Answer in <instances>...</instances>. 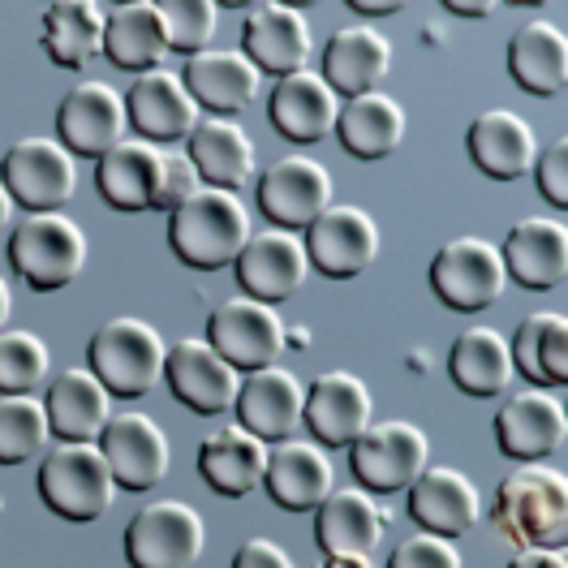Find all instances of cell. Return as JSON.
I'll return each mask as SVG.
<instances>
[{"instance_id":"cell-1","label":"cell","mask_w":568,"mask_h":568,"mask_svg":"<svg viewBox=\"0 0 568 568\" xmlns=\"http://www.w3.org/2000/svg\"><path fill=\"white\" fill-rule=\"evenodd\" d=\"M250 242L246 203L229 190L199 185L181 207L169 212V246L194 272H220L237 263Z\"/></svg>"},{"instance_id":"cell-2","label":"cell","mask_w":568,"mask_h":568,"mask_svg":"<svg viewBox=\"0 0 568 568\" xmlns=\"http://www.w3.org/2000/svg\"><path fill=\"white\" fill-rule=\"evenodd\" d=\"M496 526L521 547L568 542V483L560 469L517 465L496 491Z\"/></svg>"},{"instance_id":"cell-3","label":"cell","mask_w":568,"mask_h":568,"mask_svg":"<svg viewBox=\"0 0 568 568\" xmlns=\"http://www.w3.org/2000/svg\"><path fill=\"white\" fill-rule=\"evenodd\" d=\"M164 357L169 345L164 336L146 320L134 315H116L95 327V336L87 341V371L108 388V396H146L164 379Z\"/></svg>"},{"instance_id":"cell-4","label":"cell","mask_w":568,"mask_h":568,"mask_svg":"<svg viewBox=\"0 0 568 568\" xmlns=\"http://www.w3.org/2000/svg\"><path fill=\"white\" fill-rule=\"evenodd\" d=\"M112 469H108L100 444H57L43 453L39 465V499L48 504V513L65 517L73 526L100 521L112 508Z\"/></svg>"},{"instance_id":"cell-5","label":"cell","mask_w":568,"mask_h":568,"mask_svg":"<svg viewBox=\"0 0 568 568\" xmlns=\"http://www.w3.org/2000/svg\"><path fill=\"white\" fill-rule=\"evenodd\" d=\"M9 267L36 293H57L87 267V233L65 212L27 215L9 233Z\"/></svg>"},{"instance_id":"cell-6","label":"cell","mask_w":568,"mask_h":568,"mask_svg":"<svg viewBox=\"0 0 568 568\" xmlns=\"http://www.w3.org/2000/svg\"><path fill=\"white\" fill-rule=\"evenodd\" d=\"M349 465H354L362 491L396 496V491H409L414 478L430 465V444H426L423 426L405 423V418L371 423L349 444Z\"/></svg>"},{"instance_id":"cell-7","label":"cell","mask_w":568,"mask_h":568,"mask_svg":"<svg viewBox=\"0 0 568 568\" xmlns=\"http://www.w3.org/2000/svg\"><path fill=\"white\" fill-rule=\"evenodd\" d=\"M207 542L199 508L181 499H151L125 526V560L130 568H194Z\"/></svg>"},{"instance_id":"cell-8","label":"cell","mask_w":568,"mask_h":568,"mask_svg":"<svg viewBox=\"0 0 568 568\" xmlns=\"http://www.w3.org/2000/svg\"><path fill=\"white\" fill-rule=\"evenodd\" d=\"M504 284H508L504 258L487 237H453L430 258V288L448 311L478 315L504 297Z\"/></svg>"},{"instance_id":"cell-9","label":"cell","mask_w":568,"mask_h":568,"mask_svg":"<svg viewBox=\"0 0 568 568\" xmlns=\"http://www.w3.org/2000/svg\"><path fill=\"white\" fill-rule=\"evenodd\" d=\"M0 185L31 215L61 212L78 190V164L57 139H18L0 160Z\"/></svg>"},{"instance_id":"cell-10","label":"cell","mask_w":568,"mask_h":568,"mask_svg":"<svg viewBox=\"0 0 568 568\" xmlns=\"http://www.w3.org/2000/svg\"><path fill=\"white\" fill-rule=\"evenodd\" d=\"M207 345L224 357L237 375L276 366L284 354V320L276 306L254 297H229L220 302L207 320Z\"/></svg>"},{"instance_id":"cell-11","label":"cell","mask_w":568,"mask_h":568,"mask_svg":"<svg viewBox=\"0 0 568 568\" xmlns=\"http://www.w3.org/2000/svg\"><path fill=\"white\" fill-rule=\"evenodd\" d=\"M254 199L267 224L297 233L311 229L332 207V173L311 155H284L267 164V173L254 178Z\"/></svg>"},{"instance_id":"cell-12","label":"cell","mask_w":568,"mask_h":568,"mask_svg":"<svg viewBox=\"0 0 568 568\" xmlns=\"http://www.w3.org/2000/svg\"><path fill=\"white\" fill-rule=\"evenodd\" d=\"M95 444H100L108 469H112V483L125 487V491H155L169 478L173 448H169V435L160 430V423L151 414H139V409L112 414Z\"/></svg>"},{"instance_id":"cell-13","label":"cell","mask_w":568,"mask_h":568,"mask_svg":"<svg viewBox=\"0 0 568 568\" xmlns=\"http://www.w3.org/2000/svg\"><path fill=\"white\" fill-rule=\"evenodd\" d=\"M306 258L332 281H354L379 258V224L354 203H332L306 229Z\"/></svg>"},{"instance_id":"cell-14","label":"cell","mask_w":568,"mask_h":568,"mask_svg":"<svg viewBox=\"0 0 568 568\" xmlns=\"http://www.w3.org/2000/svg\"><path fill=\"white\" fill-rule=\"evenodd\" d=\"M125 95L108 82H78L61 95L57 104V134L61 146L70 151L73 160L87 155V160H100L108 155L116 142L125 139Z\"/></svg>"},{"instance_id":"cell-15","label":"cell","mask_w":568,"mask_h":568,"mask_svg":"<svg viewBox=\"0 0 568 568\" xmlns=\"http://www.w3.org/2000/svg\"><path fill=\"white\" fill-rule=\"evenodd\" d=\"M568 414L551 392H508L496 409V444L508 462L538 465L565 448Z\"/></svg>"},{"instance_id":"cell-16","label":"cell","mask_w":568,"mask_h":568,"mask_svg":"<svg viewBox=\"0 0 568 568\" xmlns=\"http://www.w3.org/2000/svg\"><path fill=\"white\" fill-rule=\"evenodd\" d=\"M164 379H169V392L178 396L185 409L212 418V414H224L237 405V392H242V375L215 354L207 341L199 336H185L178 341L169 357H164Z\"/></svg>"},{"instance_id":"cell-17","label":"cell","mask_w":568,"mask_h":568,"mask_svg":"<svg viewBox=\"0 0 568 568\" xmlns=\"http://www.w3.org/2000/svg\"><path fill=\"white\" fill-rule=\"evenodd\" d=\"M164 169H169L164 146L121 139L108 155L95 160V185H100L108 207H116V212H155L160 194H164Z\"/></svg>"},{"instance_id":"cell-18","label":"cell","mask_w":568,"mask_h":568,"mask_svg":"<svg viewBox=\"0 0 568 568\" xmlns=\"http://www.w3.org/2000/svg\"><path fill=\"white\" fill-rule=\"evenodd\" d=\"M242 57L258 73H276V78L306 70V57H311L306 13L281 0L250 4L246 22H242Z\"/></svg>"},{"instance_id":"cell-19","label":"cell","mask_w":568,"mask_h":568,"mask_svg":"<svg viewBox=\"0 0 568 568\" xmlns=\"http://www.w3.org/2000/svg\"><path fill=\"white\" fill-rule=\"evenodd\" d=\"M311 272V258L297 233H284V229H263V233H250L246 250L237 254V281H242V297L254 302H288L293 293H302Z\"/></svg>"},{"instance_id":"cell-20","label":"cell","mask_w":568,"mask_h":568,"mask_svg":"<svg viewBox=\"0 0 568 568\" xmlns=\"http://www.w3.org/2000/svg\"><path fill=\"white\" fill-rule=\"evenodd\" d=\"M371 409H375V396H371L362 375H354V371H323L306 388L302 423L323 448H349L357 435L371 426Z\"/></svg>"},{"instance_id":"cell-21","label":"cell","mask_w":568,"mask_h":568,"mask_svg":"<svg viewBox=\"0 0 568 568\" xmlns=\"http://www.w3.org/2000/svg\"><path fill=\"white\" fill-rule=\"evenodd\" d=\"M237 426L250 430L263 444H284L302 430V409H306V388L297 384V375H288L284 366H263L250 371L237 392Z\"/></svg>"},{"instance_id":"cell-22","label":"cell","mask_w":568,"mask_h":568,"mask_svg":"<svg viewBox=\"0 0 568 568\" xmlns=\"http://www.w3.org/2000/svg\"><path fill=\"white\" fill-rule=\"evenodd\" d=\"M388 513L362 487H332V496L315 508V542L327 560H362L375 551Z\"/></svg>"},{"instance_id":"cell-23","label":"cell","mask_w":568,"mask_h":568,"mask_svg":"<svg viewBox=\"0 0 568 568\" xmlns=\"http://www.w3.org/2000/svg\"><path fill=\"white\" fill-rule=\"evenodd\" d=\"M478 513H483V496L474 478H465L453 465H426L409 487V517L423 534H439V538L469 534Z\"/></svg>"},{"instance_id":"cell-24","label":"cell","mask_w":568,"mask_h":568,"mask_svg":"<svg viewBox=\"0 0 568 568\" xmlns=\"http://www.w3.org/2000/svg\"><path fill=\"white\" fill-rule=\"evenodd\" d=\"M125 121L139 130L142 142H181L199 125V104L190 100L181 73L146 70L125 95Z\"/></svg>"},{"instance_id":"cell-25","label":"cell","mask_w":568,"mask_h":568,"mask_svg":"<svg viewBox=\"0 0 568 568\" xmlns=\"http://www.w3.org/2000/svg\"><path fill=\"white\" fill-rule=\"evenodd\" d=\"M504 258V272L521 288L534 293H547V288H560L568 276V229L560 220H517L499 246Z\"/></svg>"},{"instance_id":"cell-26","label":"cell","mask_w":568,"mask_h":568,"mask_svg":"<svg viewBox=\"0 0 568 568\" xmlns=\"http://www.w3.org/2000/svg\"><path fill=\"white\" fill-rule=\"evenodd\" d=\"M181 82H185L190 100L199 108H207L212 116H229L233 121L237 112H246L258 100L263 73L254 70L242 52H233V48H207V52L185 61Z\"/></svg>"},{"instance_id":"cell-27","label":"cell","mask_w":568,"mask_h":568,"mask_svg":"<svg viewBox=\"0 0 568 568\" xmlns=\"http://www.w3.org/2000/svg\"><path fill=\"white\" fill-rule=\"evenodd\" d=\"M267 112H272V125H276L281 139L311 146V142H323L336 130L341 100L315 70H297L272 87Z\"/></svg>"},{"instance_id":"cell-28","label":"cell","mask_w":568,"mask_h":568,"mask_svg":"<svg viewBox=\"0 0 568 568\" xmlns=\"http://www.w3.org/2000/svg\"><path fill=\"white\" fill-rule=\"evenodd\" d=\"M392 70V43L375 27H341L323 43V82L336 91V100L371 95Z\"/></svg>"},{"instance_id":"cell-29","label":"cell","mask_w":568,"mask_h":568,"mask_svg":"<svg viewBox=\"0 0 568 568\" xmlns=\"http://www.w3.org/2000/svg\"><path fill=\"white\" fill-rule=\"evenodd\" d=\"M465 151L491 181H517L534 169L538 142H534L530 121L521 112L487 108L483 116H474V125L465 134Z\"/></svg>"},{"instance_id":"cell-30","label":"cell","mask_w":568,"mask_h":568,"mask_svg":"<svg viewBox=\"0 0 568 568\" xmlns=\"http://www.w3.org/2000/svg\"><path fill=\"white\" fill-rule=\"evenodd\" d=\"M43 409H48V426L57 439L95 444L112 418V396L87 366H73V371H61L57 379H48Z\"/></svg>"},{"instance_id":"cell-31","label":"cell","mask_w":568,"mask_h":568,"mask_svg":"<svg viewBox=\"0 0 568 568\" xmlns=\"http://www.w3.org/2000/svg\"><path fill=\"white\" fill-rule=\"evenodd\" d=\"M263 487L284 513H315L332 496V462L323 457L320 444L284 439L267 453Z\"/></svg>"},{"instance_id":"cell-32","label":"cell","mask_w":568,"mask_h":568,"mask_svg":"<svg viewBox=\"0 0 568 568\" xmlns=\"http://www.w3.org/2000/svg\"><path fill=\"white\" fill-rule=\"evenodd\" d=\"M190 164L199 169V181L203 185H212V190H229V194H237V190H246L250 181H254V142L250 134L237 125V121H229V116H207V121H199L194 130H190Z\"/></svg>"},{"instance_id":"cell-33","label":"cell","mask_w":568,"mask_h":568,"mask_svg":"<svg viewBox=\"0 0 568 568\" xmlns=\"http://www.w3.org/2000/svg\"><path fill=\"white\" fill-rule=\"evenodd\" d=\"M508 73L526 95H538V100L560 95L568 82L565 31L547 18H530L526 27H517V36L508 39Z\"/></svg>"},{"instance_id":"cell-34","label":"cell","mask_w":568,"mask_h":568,"mask_svg":"<svg viewBox=\"0 0 568 568\" xmlns=\"http://www.w3.org/2000/svg\"><path fill=\"white\" fill-rule=\"evenodd\" d=\"M263 469H267V444L254 439L242 426H224L212 430L199 444V474L207 478L215 496L242 499L263 487Z\"/></svg>"},{"instance_id":"cell-35","label":"cell","mask_w":568,"mask_h":568,"mask_svg":"<svg viewBox=\"0 0 568 568\" xmlns=\"http://www.w3.org/2000/svg\"><path fill=\"white\" fill-rule=\"evenodd\" d=\"M108 13L95 0H57L43 9V31L39 43L52 65L61 70H87L104 52Z\"/></svg>"},{"instance_id":"cell-36","label":"cell","mask_w":568,"mask_h":568,"mask_svg":"<svg viewBox=\"0 0 568 568\" xmlns=\"http://www.w3.org/2000/svg\"><path fill=\"white\" fill-rule=\"evenodd\" d=\"M104 57L116 70L130 73L164 70L169 36H164V18H160L155 0H134V4H121L108 13Z\"/></svg>"},{"instance_id":"cell-37","label":"cell","mask_w":568,"mask_h":568,"mask_svg":"<svg viewBox=\"0 0 568 568\" xmlns=\"http://www.w3.org/2000/svg\"><path fill=\"white\" fill-rule=\"evenodd\" d=\"M513 371L538 388H565L568 384V320L560 311H534L517 323L513 341Z\"/></svg>"},{"instance_id":"cell-38","label":"cell","mask_w":568,"mask_h":568,"mask_svg":"<svg viewBox=\"0 0 568 568\" xmlns=\"http://www.w3.org/2000/svg\"><path fill=\"white\" fill-rule=\"evenodd\" d=\"M448 375L453 384L474 396V400H491L504 396L513 384V354H508V336L496 327H465L448 354Z\"/></svg>"},{"instance_id":"cell-39","label":"cell","mask_w":568,"mask_h":568,"mask_svg":"<svg viewBox=\"0 0 568 568\" xmlns=\"http://www.w3.org/2000/svg\"><path fill=\"white\" fill-rule=\"evenodd\" d=\"M336 139L354 160H388L405 142V108L384 91L354 95L341 104L336 116Z\"/></svg>"},{"instance_id":"cell-40","label":"cell","mask_w":568,"mask_h":568,"mask_svg":"<svg viewBox=\"0 0 568 568\" xmlns=\"http://www.w3.org/2000/svg\"><path fill=\"white\" fill-rule=\"evenodd\" d=\"M52 426L39 396H0V465H27L48 453Z\"/></svg>"},{"instance_id":"cell-41","label":"cell","mask_w":568,"mask_h":568,"mask_svg":"<svg viewBox=\"0 0 568 568\" xmlns=\"http://www.w3.org/2000/svg\"><path fill=\"white\" fill-rule=\"evenodd\" d=\"M48 345L27 327L0 332V396H36L48 384Z\"/></svg>"},{"instance_id":"cell-42","label":"cell","mask_w":568,"mask_h":568,"mask_svg":"<svg viewBox=\"0 0 568 568\" xmlns=\"http://www.w3.org/2000/svg\"><path fill=\"white\" fill-rule=\"evenodd\" d=\"M160 18H164L169 52H181L190 61V57L207 52L215 27H220V4L215 0H164Z\"/></svg>"},{"instance_id":"cell-43","label":"cell","mask_w":568,"mask_h":568,"mask_svg":"<svg viewBox=\"0 0 568 568\" xmlns=\"http://www.w3.org/2000/svg\"><path fill=\"white\" fill-rule=\"evenodd\" d=\"M388 568H462V551L453 538L439 534H409L392 547Z\"/></svg>"},{"instance_id":"cell-44","label":"cell","mask_w":568,"mask_h":568,"mask_svg":"<svg viewBox=\"0 0 568 568\" xmlns=\"http://www.w3.org/2000/svg\"><path fill=\"white\" fill-rule=\"evenodd\" d=\"M534 185L551 207H568V139H556L534 155Z\"/></svg>"},{"instance_id":"cell-45","label":"cell","mask_w":568,"mask_h":568,"mask_svg":"<svg viewBox=\"0 0 568 568\" xmlns=\"http://www.w3.org/2000/svg\"><path fill=\"white\" fill-rule=\"evenodd\" d=\"M199 169L190 164V155H169V169H164V194H160V207L155 212H173L181 207L194 190H199Z\"/></svg>"},{"instance_id":"cell-46","label":"cell","mask_w":568,"mask_h":568,"mask_svg":"<svg viewBox=\"0 0 568 568\" xmlns=\"http://www.w3.org/2000/svg\"><path fill=\"white\" fill-rule=\"evenodd\" d=\"M233 568H297V565H293V556L284 551L281 542H272V538H246L237 547V556H233Z\"/></svg>"},{"instance_id":"cell-47","label":"cell","mask_w":568,"mask_h":568,"mask_svg":"<svg viewBox=\"0 0 568 568\" xmlns=\"http://www.w3.org/2000/svg\"><path fill=\"white\" fill-rule=\"evenodd\" d=\"M508 568H568L565 547H521Z\"/></svg>"},{"instance_id":"cell-48","label":"cell","mask_w":568,"mask_h":568,"mask_svg":"<svg viewBox=\"0 0 568 568\" xmlns=\"http://www.w3.org/2000/svg\"><path fill=\"white\" fill-rule=\"evenodd\" d=\"M448 9L462 13V18H487V13H496V0H478V4H469V0H448Z\"/></svg>"},{"instance_id":"cell-49","label":"cell","mask_w":568,"mask_h":568,"mask_svg":"<svg viewBox=\"0 0 568 568\" xmlns=\"http://www.w3.org/2000/svg\"><path fill=\"white\" fill-rule=\"evenodd\" d=\"M349 9H354V13H396L400 0H354Z\"/></svg>"},{"instance_id":"cell-50","label":"cell","mask_w":568,"mask_h":568,"mask_svg":"<svg viewBox=\"0 0 568 568\" xmlns=\"http://www.w3.org/2000/svg\"><path fill=\"white\" fill-rule=\"evenodd\" d=\"M9 315H13V293H9V284H4V276H0V332H4Z\"/></svg>"},{"instance_id":"cell-51","label":"cell","mask_w":568,"mask_h":568,"mask_svg":"<svg viewBox=\"0 0 568 568\" xmlns=\"http://www.w3.org/2000/svg\"><path fill=\"white\" fill-rule=\"evenodd\" d=\"M9 215H13V199H9V190L0 185V229L9 224Z\"/></svg>"}]
</instances>
